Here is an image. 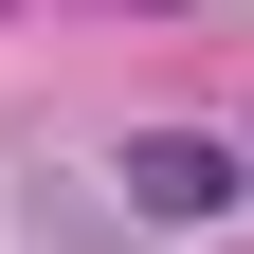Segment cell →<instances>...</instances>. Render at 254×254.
<instances>
[{
	"label": "cell",
	"mask_w": 254,
	"mask_h": 254,
	"mask_svg": "<svg viewBox=\"0 0 254 254\" xmlns=\"http://www.w3.org/2000/svg\"><path fill=\"white\" fill-rule=\"evenodd\" d=\"M127 200H145V218H218V200H236V145L164 127V145H127Z\"/></svg>",
	"instance_id": "obj_1"
}]
</instances>
